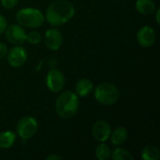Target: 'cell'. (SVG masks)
Segmentation results:
<instances>
[{
  "label": "cell",
  "instance_id": "cell-12",
  "mask_svg": "<svg viewBox=\"0 0 160 160\" xmlns=\"http://www.w3.org/2000/svg\"><path fill=\"white\" fill-rule=\"evenodd\" d=\"M94 88V83L91 80L87 78L81 79L75 86V93L78 95V97H87L91 94L92 90Z\"/></svg>",
  "mask_w": 160,
  "mask_h": 160
},
{
  "label": "cell",
  "instance_id": "cell-20",
  "mask_svg": "<svg viewBox=\"0 0 160 160\" xmlns=\"http://www.w3.org/2000/svg\"><path fill=\"white\" fill-rule=\"evenodd\" d=\"M18 1H19V0H0L1 5H2L5 8H8V9L13 8L17 5Z\"/></svg>",
  "mask_w": 160,
  "mask_h": 160
},
{
  "label": "cell",
  "instance_id": "cell-14",
  "mask_svg": "<svg viewBox=\"0 0 160 160\" xmlns=\"http://www.w3.org/2000/svg\"><path fill=\"white\" fill-rule=\"evenodd\" d=\"M135 8L142 15H152L157 9L153 0H137Z\"/></svg>",
  "mask_w": 160,
  "mask_h": 160
},
{
  "label": "cell",
  "instance_id": "cell-4",
  "mask_svg": "<svg viewBox=\"0 0 160 160\" xmlns=\"http://www.w3.org/2000/svg\"><path fill=\"white\" fill-rule=\"evenodd\" d=\"M45 17L42 12L35 8H23L18 10L16 20L22 26L28 28H38L44 22Z\"/></svg>",
  "mask_w": 160,
  "mask_h": 160
},
{
  "label": "cell",
  "instance_id": "cell-16",
  "mask_svg": "<svg viewBox=\"0 0 160 160\" xmlns=\"http://www.w3.org/2000/svg\"><path fill=\"white\" fill-rule=\"evenodd\" d=\"M142 158L144 160H158L160 158L159 149L155 145H147L142 151Z\"/></svg>",
  "mask_w": 160,
  "mask_h": 160
},
{
  "label": "cell",
  "instance_id": "cell-21",
  "mask_svg": "<svg viewBox=\"0 0 160 160\" xmlns=\"http://www.w3.org/2000/svg\"><path fill=\"white\" fill-rule=\"evenodd\" d=\"M7 26H8V22H7L6 18L3 15L0 14V35L5 32Z\"/></svg>",
  "mask_w": 160,
  "mask_h": 160
},
{
  "label": "cell",
  "instance_id": "cell-23",
  "mask_svg": "<svg viewBox=\"0 0 160 160\" xmlns=\"http://www.w3.org/2000/svg\"><path fill=\"white\" fill-rule=\"evenodd\" d=\"M46 159L47 160H61L62 159V158H61V157H59V156H57V155H51V156L47 157V158H46Z\"/></svg>",
  "mask_w": 160,
  "mask_h": 160
},
{
  "label": "cell",
  "instance_id": "cell-1",
  "mask_svg": "<svg viewBox=\"0 0 160 160\" xmlns=\"http://www.w3.org/2000/svg\"><path fill=\"white\" fill-rule=\"evenodd\" d=\"M75 15V8L67 0H58L50 4L46 9L45 18L52 26H60L70 21Z\"/></svg>",
  "mask_w": 160,
  "mask_h": 160
},
{
  "label": "cell",
  "instance_id": "cell-13",
  "mask_svg": "<svg viewBox=\"0 0 160 160\" xmlns=\"http://www.w3.org/2000/svg\"><path fill=\"white\" fill-rule=\"evenodd\" d=\"M128 132L127 128L124 127L116 128L113 131H112L111 136H110L111 142L115 146H119L125 143L126 141L128 140Z\"/></svg>",
  "mask_w": 160,
  "mask_h": 160
},
{
  "label": "cell",
  "instance_id": "cell-6",
  "mask_svg": "<svg viewBox=\"0 0 160 160\" xmlns=\"http://www.w3.org/2000/svg\"><path fill=\"white\" fill-rule=\"evenodd\" d=\"M46 85L52 93H59L65 86V76L57 68L51 69L46 76Z\"/></svg>",
  "mask_w": 160,
  "mask_h": 160
},
{
  "label": "cell",
  "instance_id": "cell-3",
  "mask_svg": "<svg viewBox=\"0 0 160 160\" xmlns=\"http://www.w3.org/2000/svg\"><path fill=\"white\" fill-rule=\"evenodd\" d=\"M120 98L118 88L111 82H101L95 89L96 100L104 106H112L115 104Z\"/></svg>",
  "mask_w": 160,
  "mask_h": 160
},
{
  "label": "cell",
  "instance_id": "cell-10",
  "mask_svg": "<svg viewBox=\"0 0 160 160\" xmlns=\"http://www.w3.org/2000/svg\"><path fill=\"white\" fill-rule=\"evenodd\" d=\"M156 38H157V35L155 29L148 25H144L141 27L137 33L138 43L144 48L151 47L156 42Z\"/></svg>",
  "mask_w": 160,
  "mask_h": 160
},
{
  "label": "cell",
  "instance_id": "cell-7",
  "mask_svg": "<svg viewBox=\"0 0 160 160\" xmlns=\"http://www.w3.org/2000/svg\"><path fill=\"white\" fill-rule=\"evenodd\" d=\"M7 60L9 66L13 68H20L27 60V52L22 46H15L10 49L7 53Z\"/></svg>",
  "mask_w": 160,
  "mask_h": 160
},
{
  "label": "cell",
  "instance_id": "cell-8",
  "mask_svg": "<svg viewBox=\"0 0 160 160\" xmlns=\"http://www.w3.org/2000/svg\"><path fill=\"white\" fill-rule=\"evenodd\" d=\"M112 128L110 124L104 120L97 121L92 127V135L96 141L99 142H105L111 136Z\"/></svg>",
  "mask_w": 160,
  "mask_h": 160
},
{
  "label": "cell",
  "instance_id": "cell-11",
  "mask_svg": "<svg viewBox=\"0 0 160 160\" xmlns=\"http://www.w3.org/2000/svg\"><path fill=\"white\" fill-rule=\"evenodd\" d=\"M46 46L52 51H57L63 44V36L56 28H50L46 31L44 37Z\"/></svg>",
  "mask_w": 160,
  "mask_h": 160
},
{
  "label": "cell",
  "instance_id": "cell-2",
  "mask_svg": "<svg viewBox=\"0 0 160 160\" xmlns=\"http://www.w3.org/2000/svg\"><path fill=\"white\" fill-rule=\"evenodd\" d=\"M79 98L75 92L66 91L59 95L55 102V111L63 119H70L79 110Z\"/></svg>",
  "mask_w": 160,
  "mask_h": 160
},
{
  "label": "cell",
  "instance_id": "cell-22",
  "mask_svg": "<svg viewBox=\"0 0 160 160\" xmlns=\"http://www.w3.org/2000/svg\"><path fill=\"white\" fill-rule=\"evenodd\" d=\"M8 53V47L3 42H0V59H3Z\"/></svg>",
  "mask_w": 160,
  "mask_h": 160
},
{
  "label": "cell",
  "instance_id": "cell-18",
  "mask_svg": "<svg viewBox=\"0 0 160 160\" xmlns=\"http://www.w3.org/2000/svg\"><path fill=\"white\" fill-rule=\"evenodd\" d=\"M111 149L110 147L105 144L104 142H100L95 151L96 154V158L98 160H107L111 158Z\"/></svg>",
  "mask_w": 160,
  "mask_h": 160
},
{
  "label": "cell",
  "instance_id": "cell-15",
  "mask_svg": "<svg viewBox=\"0 0 160 160\" xmlns=\"http://www.w3.org/2000/svg\"><path fill=\"white\" fill-rule=\"evenodd\" d=\"M16 141V134L13 131H4L0 133V148L8 149L13 146Z\"/></svg>",
  "mask_w": 160,
  "mask_h": 160
},
{
  "label": "cell",
  "instance_id": "cell-9",
  "mask_svg": "<svg viewBox=\"0 0 160 160\" xmlns=\"http://www.w3.org/2000/svg\"><path fill=\"white\" fill-rule=\"evenodd\" d=\"M5 32L7 39L12 44L21 45L26 40V33L22 25L11 24L8 27L7 26Z\"/></svg>",
  "mask_w": 160,
  "mask_h": 160
},
{
  "label": "cell",
  "instance_id": "cell-24",
  "mask_svg": "<svg viewBox=\"0 0 160 160\" xmlns=\"http://www.w3.org/2000/svg\"><path fill=\"white\" fill-rule=\"evenodd\" d=\"M157 10V15H156V20H157V22H158V24H159L160 23V20H159V13H160V9H156Z\"/></svg>",
  "mask_w": 160,
  "mask_h": 160
},
{
  "label": "cell",
  "instance_id": "cell-19",
  "mask_svg": "<svg viewBox=\"0 0 160 160\" xmlns=\"http://www.w3.org/2000/svg\"><path fill=\"white\" fill-rule=\"evenodd\" d=\"M41 39H42L41 35L37 31L29 32L28 34H26V40L31 44H38L40 43Z\"/></svg>",
  "mask_w": 160,
  "mask_h": 160
},
{
  "label": "cell",
  "instance_id": "cell-17",
  "mask_svg": "<svg viewBox=\"0 0 160 160\" xmlns=\"http://www.w3.org/2000/svg\"><path fill=\"white\" fill-rule=\"evenodd\" d=\"M111 157L113 160H133L134 157L132 156V154L122 147H117L115 148L112 153H111Z\"/></svg>",
  "mask_w": 160,
  "mask_h": 160
},
{
  "label": "cell",
  "instance_id": "cell-5",
  "mask_svg": "<svg viewBox=\"0 0 160 160\" xmlns=\"http://www.w3.org/2000/svg\"><path fill=\"white\" fill-rule=\"evenodd\" d=\"M38 128V124L37 120L32 116H25L22 118L16 127L18 136L23 141L31 139L37 133Z\"/></svg>",
  "mask_w": 160,
  "mask_h": 160
}]
</instances>
